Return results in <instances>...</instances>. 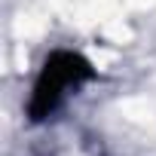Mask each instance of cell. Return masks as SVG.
<instances>
[{"mask_svg": "<svg viewBox=\"0 0 156 156\" xmlns=\"http://www.w3.org/2000/svg\"><path fill=\"white\" fill-rule=\"evenodd\" d=\"M92 76H95V70L80 52L55 49L43 61L37 80H34V89H31V98H28V116L34 122L49 119L58 107H64V101L76 89L86 86Z\"/></svg>", "mask_w": 156, "mask_h": 156, "instance_id": "obj_1", "label": "cell"}]
</instances>
